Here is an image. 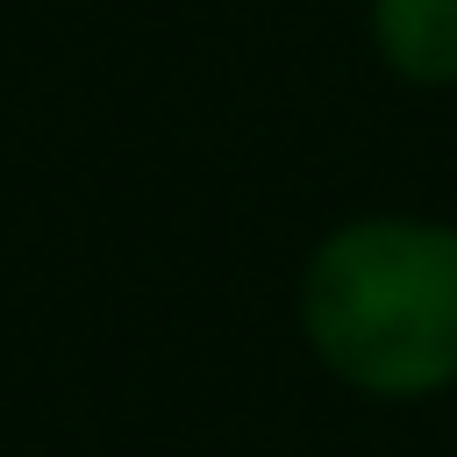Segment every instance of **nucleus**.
Segmentation results:
<instances>
[{
  "label": "nucleus",
  "mask_w": 457,
  "mask_h": 457,
  "mask_svg": "<svg viewBox=\"0 0 457 457\" xmlns=\"http://www.w3.org/2000/svg\"><path fill=\"white\" fill-rule=\"evenodd\" d=\"M300 328L350 393H443L457 378V228L421 214L328 228L300 271Z\"/></svg>",
  "instance_id": "1"
},
{
  "label": "nucleus",
  "mask_w": 457,
  "mask_h": 457,
  "mask_svg": "<svg viewBox=\"0 0 457 457\" xmlns=\"http://www.w3.org/2000/svg\"><path fill=\"white\" fill-rule=\"evenodd\" d=\"M378 57L414 86L457 79V0H371Z\"/></svg>",
  "instance_id": "2"
}]
</instances>
